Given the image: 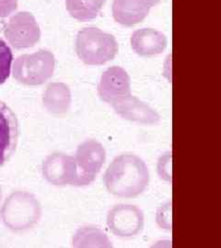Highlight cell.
I'll list each match as a JSON object with an SVG mask.
<instances>
[{"label":"cell","mask_w":221,"mask_h":248,"mask_svg":"<svg viewBox=\"0 0 221 248\" xmlns=\"http://www.w3.org/2000/svg\"><path fill=\"white\" fill-rule=\"evenodd\" d=\"M18 8V0H0V18H7Z\"/></svg>","instance_id":"obj_20"},{"label":"cell","mask_w":221,"mask_h":248,"mask_svg":"<svg viewBox=\"0 0 221 248\" xmlns=\"http://www.w3.org/2000/svg\"><path fill=\"white\" fill-rule=\"evenodd\" d=\"M1 199H2V188L0 186V202H1Z\"/></svg>","instance_id":"obj_21"},{"label":"cell","mask_w":221,"mask_h":248,"mask_svg":"<svg viewBox=\"0 0 221 248\" xmlns=\"http://www.w3.org/2000/svg\"><path fill=\"white\" fill-rule=\"evenodd\" d=\"M156 222L161 229L171 230V202H168L161 205L156 213Z\"/></svg>","instance_id":"obj_18"},{"label":"cell","mask_w":221,"mask_h":248,"mask_svg":"<svg viewBox=\"0 0 221 248\" xmlns=\"http://www.w3.org/2000/svg\"><path fill=\"white\" fill-rule=\"evenodd\" d=\"M159 2L160 0H114L113 17L123 26H135L147 18L151 9Z\"/></svg>","instance_id":"obj_12"},{"label":"cell","mask_w":221,"mask_h":248,"mask_svg":"<svg viewBox=\"0 0 221 248\" xmlns=\"http://www.w3.org/2000/svg\"><path fill=\"white\" fill-rule=\"evenodd\" d=\"M115 112L124 120L143 125H155L160 122L159 113L150 105L132 95L111 104Z\"/></svg>","instance_id":"obj_11"},{"label":"cell","mask_w":221,"mask_h":248,"mask_svg":"<svg viewBox=\"0 0 221 248\" xmlns=\"http://www.w3.org/2000/svg\"><path fill=\"white\" fill-rule=\"evenodd\" d=\"M74 158L79 174L77 186H88L102 169L106 161V151L96 140H87L78 146Z\"/></svg>","instance_id":"obj_5"},{"label":"cell","mask_w":221,"mask_h":248,"mask_svg":"<svg viewBox=\"0 0 221 248\" xmlns=\"http://www.w3.org/2000/svg\"><path fill=\"white\" fill-rule=\"evenodd\" d=\"M157 171L159 177L167 182H171V153L162 155L157 164Z\"/></svg>","instance_id":"obj_19"},{"label":"cell","mask_w":221,"mask_h":248,"mask_svg":"<svg viewBox=\"0 0 221 248\" xmlns=\"http://www.w3.org/2000/svg\"><path fill=\"white\" fill-rule=\"evenodd\" d=\"M42 175L51 185L77 186L78 168L74 156L63 153H53L42 164Z\"/></svg>","instance_id":"obj_8"},{"label":"cell","mask_w":221,"mask_h":248,"mask_svg":"<svg viewBox=\"0 0 221 248\" xmlns=\"http://www.w3.org/2000/svg\"><path fill=\"white\" fill-rule=\"evenodd\" d=\"M19 136L17 116L4 101L0 100V168L15 153Z\"/></svg>","instance_id":"obj_10"},{"label":"cell","mask_w":221,"mask_h":248,"mask_svg":"<svg viewBox=\"0 0 221 248\" xmlns=\"http://www.w3.org/2000/svg\"><path fill=\"white\" fill-rule=\"evenodd\" d=\"M72 246L74 248H112V241L106 232L95 226H84L76 231Z\"/></svg>","instance_id":"obj_15"},{"label":"cell","mask_w":221,"mask_h":248,"mask_svg":"<svg viewBox=\"0 0 221 248\" xmlns=\"http://www.w3.org/2000/svg\"><path fill=\"white\" fill-rule=\"evenodd\" d=\"M168 40L161 31L144 28L136 31L131 36L133 51L142 57L156 56L163 53Z\"/></svg>","instance_id":"obj_13"},{"label":"cell","mask_w":221,"mask_h":248,"mask_svg":"<svg viewBox=\"0 0 221 248\" xmlns=\"http://www.w3.org/2000/svg\"><path fill=\"white\" fill-rule=\"evenodd\" d=\"M150 170L144 160L134 154L118 155L109 165L103 181L109 193L121 199L141 195L150 184Z\"/></svg>","instance_id":"obj_1"},{"label":"cell","mask_w":221,"mask_h":248,"mask_svg":"<svg viewBox=\"0 0 221 248\" xmlns=\"http://www.w3.org/2000/svg\"><path fill=\"white\" fill-rule=\"evenodd\" d=\"M98 93L100 98L109 104L132 95L131 80L127 72L120 66L109 67L101 77Z\"/></svg>","instance_id":"obj_9"},{"label":"cell","mask_w":221,"mask_h":248,"mask_svg":"<svg viewBox=\"0 0 221 248\" xmlns=\"http://www.w3.org/2000/svg\"><path fill=\"white\" fill-rule=\"evenodd\" d=\"M119 50L115 37L96 27L79 31L76 38V52L87 65H102L112 61Z\"/></svg>","instance_id":"obj_3"},{"label":"cell","mask_w":221,"mask_h":248,"mask_svg":"<svg viewBox=\"0 0 221 248\" xmlns=\"http://www.w3.org/2000/svg\"><path fill=\"white\" fill-rule=\"evenodd\" d=\"M43 209L35 196L24 190L9 194L0 209V218L9 230L21 232L31 230L41 221Z\"/></svg>","instance_id":"obj_2"},{"label":"cell","mask_w":221,"mask_h":248,"mask_svg":"<svg viewBox=\"0 0 221 248\" xmlns=\"http://www.w3.org/2000/svg\"><path fill=\"white\" fill-rule=\"evenodd\" d=\"M72 103L70 89L62 82L50 83L43 94L45 109L53 115H64L70 109Z\"/></svg>","instance_id":"obj_14"},{"label":"cell","mask_w":221,"mask_h":248,"mask_svg":"<svg viewBox=\"0 0 221 248\" xmlns=\"http://www.w3.org/2000/svg\"><path fill=\"white\" fill-rule=\"evenodd\" d=\"M55 58L47 50L18 56L12 64V76L18 83L26 86H40L53 77Z\"/></svg>","instance_id":"obj_4"},{"label":"cell","mask_w":221,"mask_h":248,"mask_svg":"<svg viewBox=\"0 0 221 248\" xmlns=\"http://www.w3.org/2000/svg\"><path fill=\"white\" fill-rule=\"evenodd\" d=\"M8 43L17 50L32 48L41 39V30L34 16L27 11L18 12L3 28Z\"/></svg>","instance_id":"obj_6"},{"label":"cell","mask_w":221,"mask_h":248,"mask_svg":"<svg viewBox=\"0 0 221 248\" xmlns=\"http://www.w3.org/2000/svg\"><path fill=\"white\" fill-rule=\"evenodd\" d=\"M106 0H66V8L72 18L88 21L97 17Z\"/></svg>","instance_id":"obj_16"},{"label":"cell","mask_w":221,"mask_h":248,"mask_svg":"<svg viewBox=\"0 0 221 248\" xmlns=\"http://www.w3.org/2000/svg\"><path fill=\"white\" fill-rule=\"evenodd\" d=\"M13 62V54L7 43L0 38V86L9 78Z\"/></svg>","instance_id":"obj_17"},{"label":"cell","mask_w":221,"mask_h":248,"mask_svg":"<svg viewBox=\"0 0 221 248\" xmlns=\"http://www.w3.org/2000/svg\"><path fill=\"white\" fill-rule=\"evenodd\" d=\"M106 222L113 234L121 238H132L141 233L145 217L142 210L136 205L118 204L109 211Z\"/></svg>","instance_id":"obj_7"}]
</instances>
